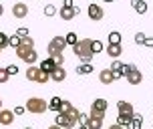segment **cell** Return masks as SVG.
<instances>
[{"instance_id":"7c38bea8","label":"cell","mask_w":153,"mask_h":129,"mask_svg":"<svg viewBox=\"0 0 153 129\" xmlns=\"http://www.w3.org/2000/svg\"><path fill=\"white\" fill-rule=\"evenodd\" d=\"M38 67H40V71H45V73H48V75H51V73H53L54 69H56V65H54L53 57H48V59H45V61L40 63Z\"/></svg>"},{"instance_id":"ee69618b","label":"cell","mask_w":153,"mask_h":129,"mask_svg":"<svg viewBox=\"0 0 153 129\" xmlns=\"http://www.w3.org/2000/svg\"><path fill=\"white\" fill-rule=\"evenodd\" d=\"M109 129H123V127H121V125H119V123H115V125H111V127H109Z\"/></svg>"},{"instance_id":"3957f363","label":"cell","mask_w":153,"mask_h":129,"mask_svg":"<svg viewBox=\"0 0 153 129\" xmlns=\"http://www.w3.org/2000/svg\"><path fill=\"white\" fill-rule=\"evenodd\" d=\"M26 111L28 113H36V115H40V113H45L46 109H48V103H46L45 99H40V97H30L28 101H26Z\"/></svg>"},{"instance_id":"5bb4252c","label":"cell","mask_w":153,"mask_h":129,"mask_svg":"<svg viewBox=\"0 0 153 129\" xmlns=\"http://www.w3.org/2000/svg\"><path fill=\"white\" fill-rule=\"evenodd\" d=\"M38 73H40V69H38L36 65H28V69H26V79H28V81H36Z\"/></svg>"},{"instance_id":"2e32d148","label":"cell","mask_w":153,"mask_h":129,"mask_svg":"<svg viewBox=\"0 0 153 129\" xmlns=\"http://www.w3.org/2000/svg\"><path fill=\"white\" fill-rule=\"evenodd\" d=\"M131 2H133V8H135L137 14H145L147 12V2L145 0H131Z\"/></svg>"},{"instance_id":"8fae6325","label":"cell","mask_w":153,"mask_h":129,"mask_svg":"<svg viewBox=\"0 0 153 129\" xmlns=\"http://www.w3.org/2000/svg\"><path fill=\"white\" fill-rule=\"evenodd\" d=\"M99 81H101L103 85H111V83L115 81L113 71H111V69H103V71L99 73Z\"/></svg>"},{"instance_id":"1f68e13d","label":"cell","mask_w":153,"mask_h":129,"mask_svg":"<svg viewBox=\"0 0 153 129\" xmlns=\"http://www.w3.org/2000/svg\"><path fill=\"white\" fill-rule=\"evenodd\" d=\"M53 61H54V65H56V67H62V65H65V57H62V53L61 54H54Z\"/></svg>"},{"instance_id":"d590c367","label":"cell","mask_w":153,"mask_h":129,"mask_svg":"<svg viewBox=\"0 0 153 129\" xmlns=\"http://www.w3.org/2000/svg\"><path fill=\"white\" fill-rule=\"evenodd\" d=\"M20 45H26V46H34V40H32L30 37H22V40H20Z\"/></svg>"},{"instance_id":"83f0119b","label":"cell","mask_w":153,"mask_h":129,"mask_svg":"<svg viewBox=\"0 0 153 129\" xmlns=\"http://www.w3.org/2000/svg\"><path fill=\"white\" fill-rule=\"evenodd\" d=\"M93 53L97 54V53H103V51H105V46H103V43H101V40H93Z\"/></svg>"},{"instance_id":"cb8c5ba5","label":"cell","mask_w":153,"mask_h":129,"mask_svg":"<svg viewBox=\"0 0 153 129\" xmlns=\"http://www.w3.org/2000/svg\"><path fill=\"white\" fill-rule=\"evenodd\" d=\"M38 69H40V67H38ZM48 81H51V75H48V73H45V71H40V73H38V79H36V83L45 85V83H48Z\"/></svg>"},{"instance_id":"bcb514c9","label":"cell","mask_w":153,"mask_h":129,"mask_svg":"<svg viewBox=\"0 0 153 129\" xmlns=\"http://www.w3.org/2000/svg\"><path fill=\"white\" fill-rule=\"evenodd\" d=\"M4 14V8H2V4H0V16Z\"/></svg>"},{"instance_id":"6da1fadb","label":"cell","mask_w":153,"mask_h":129,"mask_svg":"<svg viewBox=\"0 0 153 129\" xmlns=\"http://www.w3.org/2000/svg\"><path fill=\"white\" fill-rule=\"evenodd\" d=\"M93 40L91 38H81V40H76V45H73V53L75 57L81 59V63H91L93 61Z\"/></svg>"},{"instance_id":"8992f818","label":"cell","mask_w":153,"mask_h":129,"mask_svg":"<svg viewBox=\"0 0 153 129\" xmlns=\"http://www.w3.org/2000/svg\"><path fill=\"white\" fill-rule=\"evenodd\" d=\"M14 117L16 115L12 109H0V125H12Z\"/></svg>"},{"instance_id":"7402d4cb","label":"cell","mask_w":153,"mask_h":129,"mask_svg":"<svg viewBox=\"0 0 153 129\" xmlns=\"http://www.w3.org/2000/svg\"><path fill=\"white\" fill-rule=\"evenodd\" d=\"M109 45H121V32H109Z\"/></svg>"},{"instance_id":"4dcf8cb0","label":"cell","mask_w":153,"mask_h":129,"mask_svg":"<svg viewBox=\"0 0 153 129\" xmlns=\"http://www.w3.org/2000/svg\"><path fill=\"white\" fill-rule=\"evenodd\" d=\"M133 69H137V67H135V65H131V63H129V65H123V67H121V73H123V77H127V75L131 73V71H133Z\"/></svg>"},{"instance_id":"e575fe53","label":"cell","mask_w":153,"mask_h":129,"mask_svg":"<svg viewBox=\"0 0 153 129\" xmlns=\"http://www.w3.org/2000/svg\"><path fill=\"white\" fill-rule=\"evenodd\" d=\"M145 34H143V32H137V34H135V43H137V45H143V43H145Z\"/></svg>"},{"instance_id":"603a6c76","label":"cell","mask_w":153,"mask_h":129,"mask_svg":"<svg viewBox=\"0 0 153 129\" xmlns=\"http://www.w3.org/2000/svg\"><path fill=\"white\" fill-rule=\"evenodd\" d=\"M61 101H62L61 97H53V99H51V103H48V109L59 113V109H61Z\"/></svg>"},{"instance_id":"484cf974","label":"cell","mask_w":153,"mask_h":129,"mask_svg":"<svg viewBox=\"0 0 153 129\" xmlns=\"http://www.w3.org/2000/svg\"><path fill=\"white\" fill-rule=\"evenodd\" d=\"M20 40H22V38L18 37V34H12V37H8V46H20Z\"/></svg>"},{"instance_id":"d6a6232c","label":"cell","mask_w":153,"mask_h":129,"mask_svg":"<svg viewBox=\"0 0 153 129\" xmlns=\"http://www.w3.org/2000/svg\"><path fill=\"white\" fill-rule=\"evenodd\" d=\"M8 79H10V75H8L6 67H4V69H0V83H6Z\"/></svg>"},{"instance_id":"9c48e42d","label":"cell","mask_w":153,"mask_h":129,"mask_svg":"<svg viewBox=\"0 0 153 129\" xmlns=\"http://www.w3.org/2000/svg\"><path fill=\"white\" fill-rule=\"evenodd\" d=\"M125 79H127V83H129V85H141L143 75H141V71H139V69H133V71H131Z\"/></svg>"},{"instance_id":"836d02e7","label":"cell","mask_w":153,"mask_h":129,"mask_svg":"<svg viewBox=\"0 0 153 129\" xmlns=\"http://www.w3.org/2000/svg\"><path fill=\"white\" fill-rule=\"evenodd\" d=\"M91 117H97V119H105V111H97V109H91Z\"/></svg>"},{"instance_id":"7a4b0ae2","label":"cell","mask_w":153,"mask_h":129,"mask_svg":"<svg viewBox=\"0 0 153 129\" xmlns=\"http://www.w3.org/2000/svg\"><path fill=\"white\" fill-rule=\"evenodd\" d=\"M14 51H16V57L22 59L26 65H34V63H36V51H34V46L20 45V46H16Z\"/></svg>"},{"instance_id":"4fadbf2b","label":"cell","mask_w":153,"mask_h":129,"mask_svg":"<svg viewBox=\"0 0 153 129\" xmlns=\"http://www.w3.org/2000/svg\"><path fill=\"white\" fill-rule=\"evenodd\" d=\"M105 51H107V54L111 57V59H119L121 53H123V46L121 45H109Z\"/></svg>"},{"instance_id":"e0dca14e","label":"cell","mask_w":153,"mask_h":129,"mask_svg":"<svg viewBox=\"0 0 153 129\" xmlns=\"http://www.w3.org/2000/svg\"><path fill=\"white\" fill-rule=\"evenodd\" d=\"M131 119H133V113H119V117H117V123L121 125V127H127L131 123Z\"/></svg>"},{"instance_id":"ac0fdd59","label":"cell","mask_w":153,"mask_h":129,"mask_svg":"<svg viewBox=\"0 0 153 129\" xmlns=\"http://www.w3.org/2000/svg\"><path fill=\"white\" fill-rule=\"evenodd\" d=\"M117 109L119 113H133V105L129 101H117Z\"/></svg>"},{"instance_id":"277c9868","label":"cell","mask_w":153,"mask_h":129,"mask_svg":"<svg viewBox=\"0 0 153 129\" xmlns=\"http://www.w3.org/2000/svg\"><path fill=\"white\" fill-rule=\"evenodd\" d=\"M65 46H67V40H65V37H54L53 40L48 43V46H46V51H48V57L61 54L62 51H65Z\"/></svg>"},{"instance_id":"f6af8a7d","label":"cell","mask_w":153,"mask_h":129,"mask_svg":"<svg viewBox=\"0 0 153 129\" xmlns=\"http://www.w3.org/2000/svg\"><path fill=\"white\" fill-rule=\"evenodd\" d=\"M48 129H62V127H61V125H56V123H54V125H51Z\"/></svg>"},{"instance_id":"8d00e7d4","label":"cell","mask_w":153,"mask_h":129,"mask_svg":"<svg viewBox=\"0 0 153 129\" xmlns=\"http://www.w3.org/2000/svg\"><path fill=\"white\" fill-rule=\"evenodd\" d=\"M16 34H18L20 38H22V37H28V28H26V26H20V28L16 31Z\"/></svg>"},{"instance_id":"9a60e30c","label":"cell","mask_w":153,"mask_h":129,"mask_svg":"<svg viewBox=\"0 0 153 129\" xmlns=\"http://www.w3.org/2000/svg\"><path fill=\"white\" fill-rule=\"evenodd\" d=\"M143 127V117L137 113H133V119H131V123L127 125V129H141Z\"/></svg>"},{"instance_id":"74e56055","label":"cell","mask_w":153,"mask_h":129,"mask_svg":"<svg viewBox=\"0 0 153 129\" xmlns=\"http://www.w3.org/2000/svg\"><path fill=\"white\" fill-rule=\"evenodd\" d=\"M87 121H89V115L79 113V125H87Z\"/></svg>"},{"instance_id":"ab89813d","label":"cell","mask_w":153,"mask_h":129,"mask_svg":"<svg viewBox=\"0 0 153 129\" xmlns=\"http://www.w3.org/2000/svg\"><path fill=\"white\" fill-rule=\"evenodd\" d=\"M6 71H8V75L12 77V75H16V73H18V67H16V65H8Z\"/></svg>"},{"instance_id":"f1b7e54d","label":"cell","mask_w":153,"mask_h":129,"mask_svg":"<svg viewBox=\"0 0 153 129\" xmlns=\"http://www.w3.org/2000/svg\"><path fill=\"white\" fill-rule=\"evenodd\" d=\"M56 14V6L54 4H46L45 6V16H54Z\"/></svg>"},{"instance_id":"d6986e66","label":"cell","mask_w":153,"mask_h":129,"mask_svg":"<svg viewBox=\"0 0 153 129\" xmlns=\"http://www.w3.org/2000/svg\"><path fill=\"white\" fill-rule=\"evenodd\" d=\"M107 107H109V103L105 99H95L91 109H97V111H105V113H107Z\"/></svg>"},{"instance_id":"f546056e","label":"cell","mask_w":153,"mask_h":129,"mask_svg":"<svg viewBox=\"0 0 153 129\" xmlns=\"http://www.w3.org/2000/svg\"><path fill=\"white\" fill-rule=\"evenodd\" d=\"M121 67H123V63H121V61H117V59H115V61L111 63V67H109V69H111L113 73H119V71H121Z\"/></svg>"},{"instance_id":"ffe728a7","label":"cell","mask_w":153,"mask_h":129,"mask_svg":"<svg viewBox=\"0 0 153 129\" xmlns=\"http://www.w3.org/2000/svg\"><path fill=\"white\" fill-rule=\"evenodd\" d=\"M89 73H93L91 63H81V65L76 67V75H89Z\"/></svg>"},{"instance_id":"4316f807","label":"cell","mask_w":153,"mask_h":129,"mask_svg":"<svg viewBox=\"0 0 153 129\" xmlns=\"http://www.w3.org/2000/svg\"><path fill=\"white\" fill-rule=\"evenodd\" d=\"M65 40H67V45H69V46L76 45V40H79V38H76V32H69V34L65 37Z\"/></svg>"},{"instance_id":"52a82bcc","label":"cell","mask_w":153,"mask_h":129,"mask_svg":"<svg viewBox=\"0 0 153 129\" xmlns=\"http://www.w3.org/2000/svg\"><path fill=\"white\" fill-rule=\"evenodd\" d=\"M12 14L16 18H26L28 16V6L24 4V2H16L14 6H12Z\"/></svg>"},{"instance_id":"60d3db41","label":"cell","mask_w":153,"mask_h":129,"mask_svg":"<svg viewBox=\"0 0 153 129\" xmlns=\"http://www.w3.org/2000/svg\"><path fill=\"white\" fill-rule=\"evenodd\" d=\"M12 111H14V115H24L26 113V107H14Z\"/></svg>"},{"instance_id":"b9f144b4","label":"cell","mask_w":153,"mask_h":129,"mask_svg":"<svg viewBox=\"0 0 153 129\" xmlns=\"http://www.w3.org/2000/svg\"><path fill=\"white\" fill-rule=\"evenodd\" d=\"M62 6H75L73 0H62Z\"/></svg>"},{"instance_id":"c3c4849f","label":"cell","mask_w":153,"mask_h":129,"mask_svg":"<svg viewBox=\"0 0 153 129\" xmlns=\"http://www.w3.org/2000/svg\"><path fill=\"white\" fill-rule=\"evenodd\" d=\"M103 2H107V4H111V2H115V0H103Z\"/></svg>"},{"instance_id":"f907efd6","label":"cell","mask_w":153,"mask_h":129,"mask_svg":"<svg viewBox=\"0 0 153 129\" xmlns=\"http://www.w3.org/2000/svg\"><path fill=\"white\" fill-rule=\"evenodd\" d=\"M24 129H34V127H24Z\"/></svg>"},{"instance_id":"5b68a950","label":"cell","mask_w":153,"mask_h":129,"mask_svg":"<svg viewBox=\"0 0 153 129\" xmlns=\"http://www.w3.org/2000/svg\"><path fill=\"white\" fill-rule=\"evenodd\" d=\"M79 12H81L79 6H62L61 8V18H62V20H73Z\"/></svg>"},{"instance_id":"f35d334b","label":"cell","mask_w":153,"mask_h":129,"mask_svg":"<svg viewBox=\"0 0 153 129\" xmlns=\"http://www.w3.org/2000/svg\"><path fill=\"white\" fill-rule=\"evenodd\" d=\"M0 46H2V48L8 46V37L4 34V32H0Z\"/></svg>"},{"instance_id":"816d5d0a","label":"cell","mask_w":153,"mask_h":129,"mask_svg":"<svg viewBox=\"0 0 153 129\" xmlns=\"http://www.w3.org/2000/svg\"><path fill=\"white\" fill-rule=\"evenodd\" d=\"M0 53H2V46H0Z\"/></svg>"},{"instance_id":"ba28073f","label":"cell","mask_w":153,"mask_h":129,"mask_svg":"<svg viewBox=\"0 0 153 129\" xmlns=\"http://www.w3.org/2000/svg\"><path fill=\"white\" fill-rule=\"evenodd\" d=\"M87 12H89V18H91V20H101V18L105 16L103 8H101L99 4H95V2H93L91 6H89V10H87Z\"/></svg>"},{"instance_id":"7bdbcfd3","label":"cell","mask_w":153,"mask_h":129,"mask_svg":"<svg viewBox=\"0 0 153 129\" xmlns=\"http://www.w3.org/2000/svg\"><path fill=\"white\" fill-rule=\"evenodd\" d=\"M145 46H153V38H145V43H143Z\"/></svg>"},{"instance_id":"681fc988","label":"cell","mask_w":153,"mask_h":129,"mask_svg":"<svg viewBox=\"0 0 153 129\" xmlns=\"http://www.w3.org/2000/svg\"><path fill=\"white\" fill-rule=\"evenodd\" d=\"M0 109H2V99H0Z\"/></svg>"},{"instance_id":"44dd1931","label":"cell","mask_w":153,"mask_h":129,"mask_svg":"<svg viewBox=\"0 0 153 129\" xmlns=\"http://www.w3.org/2000/svg\"><path fill=\"white\" fill-rule=\"evenodd\" d=\"M87 127H89V129H101V127H103V119H97V117H91V115H89Z\"/></svg>"},{"instance_id":"7dc6e473","label":"cell","mask_w":153,"mask_h":129,"mask_svg":"<svg viewBox=\"0 0 153 129\" xmlns=\"http://www.w3.org/2000/svg\"><path fill=\"white\" fill-rule=\"evenodd\" d=\"M79 129H89V127H87V125H79Z\"/></svg>"},{"instance_id":"30bf717a","label":"cell","mask_w":153,"mask_h":129,"mask_svg":"<svg viewBox=\"0 0 153 129\" xmlns=\"http://www.w3.org/2000/svg\"><path fill=\"white\" fill-rule=\"evenodd\" d=\"M65 79H67V71L62 67H56L53 73H51V81H54V83H62Z\"/></svg>"},{"instance_id":"d4e9b609","label":"cell","mask_w":153,"mask_h":129,"mask_svg":"<svg viewBox=\"0 0 153 129\" xmlns=\"http://www.w3.org/2000/svg\"><path fill=\"white\" fill-rule=\"evenodd\" d=\"M71 111H73V105H71L69 101H61V109H59V113H71Z\"/></svg>"}]
</instances>
